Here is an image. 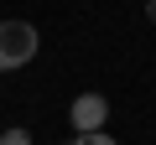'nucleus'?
<instances>
[{"mask_svg":"<svg viewBox=\"0 0 156 145\" xmlns=\"http://www.w3.org/2000/svg\"><path fill=\"white\" fill-rule=\"evenodd\" d=\"M68 145H120V140H115L109 130H99V135H73Z\"/></svg>","mask_w":156,"mask_h":145,"instance_id":"obj_3","label":"nucleus"},{"mask_svg":"<svg viewBox=\"0 0 156 145\" xmlns=\"http://www.w3.org/2000/svg\"><path fill=\"white\" fill-rule=\"evenodd\" d=\"M37 47H42V36H37L31 21H0V72L26 67L37 57Z\"/></svg>","mask_w":156,"mask_h":145,"instance_id":"obj_1","label":"nucleus"},{"mask_svg":"<svg viewBox=\"0 0 156 145\" xmlns=\"http://www.w3.org/2000/svg\"><path fill=\"white\" fill-rule=\"evenodd\" d=\"M146 21H151V26H156V0H151V5H146Z\"/></svg>","mask_w":156,"mask_h":145,"instance_id":"obj_5","label":"nucleus"},{"mask_svg":"<svg viewBox=\"0 0 156 145\" xmlns=\"http://www.w3.org/2000/svg\"><path fill=\"white\" fill-rule=\"evenodd\" d=\"M0 145H31V130H21V124H11L5 135H0Z\"/></svg>","mask_w":156,"mask_h":145,"instance_id":"obj_4","label":"nucleus"},{"mask_svg":"<svg viewBox=\"0 0 156 145\" xmlns=\"http://www.w3.org/2000/svg\"><path fill=\"white\" fill-rule=\"evenodd\" d=\"M68 124H73V135H99L109 124V99L104 93H78L73 109H68Z\"/></svg>","mask_w":156,"mask_h":145,"instance_id":"obj_2","label":"nucleus"}]
</instances>
